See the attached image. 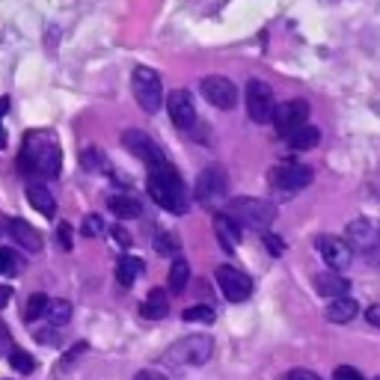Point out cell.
Segmentation results:
<instances>
[{
	"label": "cell",
	"instance_id": "cell-10",
	"mask_svg": "<svg viewBox=\"0 0 380 380\" xmlns=\"http://www.w3.org/2000/svg\"><path fill=\"white\" fill-rule=\"evenodd\" d=\"M200 92H202L205 102H208L211 107H217V110H232V107L238 104V87H235L229 77H220V75L202 77Z\"/></svg>",
	"mask_w": 380,
	"mask_h": 380
},
{
	"label": "cell",
	"instance_id": "cell-6",
	"mask_svg": "<svg viewBox=\"0 0 380 380\" xmlns=\"http://www.w3.org/2000/svg\"><path fill=\"white\" fill-rule=\"evenodd\" d=\"M214 354V339L205 336V333H193V336H185L178 339L167 359L170 362H178V366H202V362H208Z\"/></svg>",
	"mask_w": 380,
	"mask_h": 380
},
{
	"label": "cell",
	"instance_id": "cell-33",
	"mask_svg": "<svg viewBox=\"0 0 380 380\" xmlns=\"http://www.w3.org/2000/svg\"><path fill=\"white\" fill-rule=\"evenodd\" d=\"M15 271H18V256L6 250V246H0V276H12Z\"/></svg>",
	"mask_w": 380,
	"mask_h": 380
},
{
	"label": "cell",
	"instance_id": "cell-28",
	"mask_svg": "<svg viewBox=\"0 0 380 380\" xmlns=\"http://www.w3.org/2000/svg\"><path fill=\"white\" fill-rule=\"evenodd\" d=\"M45 318L51 321V324H65V321L72 318V303L69 300H51V303H48Z\"/></svg>",
	"mask_w": 380,
	"mask_h": 380
},
{
	"label": "cell",
	"instance_id": "cell-14",
	"mask_svg": "<svg viewBox=\"0 0 380 380\" xmlns=\"http://www.w3.org/2000/svg\"><path fill=\"white\" fill-rule=\"evenodd\" d=\"M167 113L175 128H193L196 122V107H193V95L188 89H173L167 95Z\"/></svg>",
	"mask_w": 380,
	"mask_h": 380
},
{
	"label": "cell",
	"instance_id": "cell-7",
	"mask_svg": "<svg viewBox=\"0 0 380 380\" xmlns=\"http://www.w3.org/2000/svg\"><path fill=\"white\" fill-rule=\"evenodd\" d=\"M276 98H273V89L264 84V80H250L246 84V113L250 119L264 125V122H273V113H276Z\"/></svg>",
	"mask_w": 380,
	"mask_h": 380
},
{
	"label": "cell",
	"instance_id": "cell-9",
	"mask_svg": "<svg viewBox=\"0 0 380 380\" xmlns=\"http://www.w3.org/2000/svg\"><path fill=\"white\" fill-rule=\"evenodd\" d=\"M309 185H312V170L303 167V163H283V167L271 170V188L283 196H291Z\"/></svg>",
	"mask_w": 380,
	"mask_h": 380
},
{
	"label": "cell",
	"instance_id": "cell-11",
	"mask_svg": "<svg viewBox=\"0 0 380 380\" xmlns=\"http://www.w3.org/2000/svg\"><path fill=\"white\" fill-rule=\"evenodd\" d=\"M217 286L223 291V297L229 303H244L246 297L253 294V283H250V276H246L244 271L232 268V264H220L217 268Z\"/></svg>",
	"mask_w": 380,
	"mask_h": 380
},
{
	"label": "cell",
	"instance_id": "cell-22",
	"mask_svg": "<svg viewBox=\"0 0 380 380\" xmlns=\"http://www.w3.org/2000/svg\"><path fill=\"white\" fill-rule=\"evenodd\" d=\"M354 318H357V300H354V297H339V300L327 303V321L348 324Z\"/></svg>",
	"mask_w": 380,
	"mask_h": 380
},
{
	"label": "cell",
	"instance_id": "cell-15",
	"mask_svg": "<svg viewBox=\"0 0 380 380\" xmlns=\"http://www.w3.org/2000/svg\"><path fill=\"white\" fill-rule=\"evenodd\" d=\"M6 232L12 235V241L18 244V246H24L27 253H39V250H42V235H39L27 220L9 217V220H6Z\"/></svg>",
	"mask_w": 380,
	"mask_h": 380
},
{
	"label": "cell",
	"instance_id": "cell-27",
	"mask_svg": "<svg viewBox=\"0 0 380 380\" xmlns=\"http://www.w3.org/2000/svg\"><path fill=\"white\" fill-rule=\"evenodd\" d=\"M48 303H51V300H48L45 294H33L30 300H27V306H24V312H21V318H24L27 324L39 321V318L45 315V312H48Z\"/></svg>",
	"mask_w": 380,
	"mask_h": 380
},
{
	"label": "cell",
	"instance_id": "cell-38",
	"mask_svg": "<svg viewBox=\"0 0 380 380\" xmlns=\"http://www.w3.org/2000/svg\"><path fill=\"white\" fill-rule=\"evenodd\" d=\"M9 110V102L6 98H0V148L6 146V131H4V113Z\"/></svg>",
	"mask_w": 380,
	"mask_h": 380
},
{
	"label": "cell",
	"instance_id": "cell-40",
	"mask_svg": "<svg viewBox=\"0 0 380 380\" xmlns=\"http://www.w3.org/2000/svg\"><path fill=\"white\" fill-rule=\"evenodd\" d=\"M366 321H369L371 327H377V330H380V303L369 306V312H366Z\"/></svg>",
	"mask_w": 380,
	"mask_h": 380
},
{
	"label": "cell",
	"instance_id": "cell-39",
	"mask_svg": "<svg viewBox=\"0 0 380 380\" xmlns=\"http://www.w3.org/2000/svg\"><path fill=\"white\" fill-rule=\"evenodd\" d=\"M113 241H116L119 246H125V250H128V246H131V235L125 232L122 226H116V229H113Z\"/></svg>",
	"mask_w": 380,
	"mask_h": 380
},
{
	"label": "cell",
	"instance_id": "cell-30",
	"mask_svg": "<svg viewBox=\"0 0 380 380\" xmlns=\"http://www.w3.org/2000/svg\"><path fill=\"white\" fill-rule=\"evenodd\" d=\"M185 321H196V324H211L214 321V309L211 306H190L185 309V315H181Z\"/></svg>",
	"mask_w": 380,
	"mask_h": 380
},
{
	"label": "cell",
	"instance_id": "cell-4",
	"mask_svg": "<svg viewBox=\"0 0 380 380\" xmlns=\"http://www.w3.org/2000/svg\"><path fill=\"white\" fill-rule=\"evenodd\" d=\"M226 193H229V175L223 167H217V163L205 167L193 185V200L202 208H217L220 202H226Z\"/></svg>",
	"mask_w": 380,
	"mask_h": 380
},
{
	"label": "cell",
	"instance_id": "cell-32",
	"mask_svg": "<svg viewBox=\"0 0 380 380\" xmlns=\"http://www.w3.org/2000/svg\"><path fill=\"white\" fill-rule=\"evenodd\" d=\"M80 232H84L87 238L104 235V220L98 217V214H87V217H84V226H80Z\"/></svg>",
	"mask_w": 380,
	"mask_h": 380
},
{
	"label": "cell",
	"instance_id": "cell-23",
	"mask_svg": "<svg viewBox=\"0 0 380 380\" xmlns=\"http://www.w3.org/2000/svg\"><path fill=\"white\" fill-rule=\"evenodd\" d=\"M286 140H288L291 148H297V152H309V148H315V146L321 143V131H318L315 125L306 122L303 128H297L294 134H288Z\"/></svg>",
	"mask_w": 380,
	"mask_h": 380
},
{
	"label": "cell",
	"instance_id": "cell-12",
	"mask_svg": "<svg viewBox=\"0 0 380 380\" xmlns=\"http://www.w3.org/2000/svg\"><path fill=\"white\" fill-rule=\"evenodd\" d=\"M315 250L321 253V259L333 271H344L354 261V246L344 238H336V235H318L315 238Z\"/></svg>",
	"mask_w": 380,
	"mask_h": 380
},
{
	"label": "cell",
	"instance_id": "cell-31",
	"mask_svg": "<svg viewBox=\"0 0 380 380\" xmlns=\"http://www.w3.org/2000/svg\"><path fill=\"white\" fill-rule=\"evenodd\" d=\"M9 362H12V369L21 371V374H30L33 369H36V359H33L30 354H24V351H12Z\"/></svg>",
	"mask_w": 380,
	"mask_h": 380
},
{
	"label": "cell",
	"instance_id": "cell-1",
	"mask_svg": "<svg viewBox=\"0 0 380 380\" xmlns=\"http://www.w3.org/2000/svg\"><path fill=\"white\" fill-rule=\"evenodd\" d=\"M63 167V155L54 134L48 131H30L24 137L21 155H18V170L24 175H39V178H57Z\"/></svg>",
	"mask_w": 380,
	"mask_h": 380
},
{
	"label": "cell",
	"instance_id": "cell-29",
	"mask_svg": "<svg viewBox=\"0 0 380 380\" xmlns=\"http://www.w3.org/2000/svg\"><path fill=\"white\" fill-rule=\"evenodd\" d=\"M178 238L173 235V232H161L158 238H155V250L161 253V256H178Z\"/></svg>",
	"mask_w": 380,
	"mask_h": 380
},
{
	"label": "cell",
	"instance_id": "cell-19",
	"mask_svg": "<svg viewBox=\"0 0 380 380\" xmlns=\"http://www.w3.org/2000/svg\"><path fill=\"white\" fill-rule=\"evenodd\" d=\"M27 200H30L33 208L42 214V217H54V214H57V200H54V193L48 190L45 185H36V181L27 185Z\"/></svg>",
	"mask_w": 380,
	"mask_h": 380
},
{
	"label": "cell",
	"instance_id": "cell-18",
	"mask_svg": "<svg viewBox=\"0 0 380 380\" xmlns=\"http://www.w3.org/2000/svg\"><path fill=\"white\" fill-rule=\"evenodd\" d=\"M348 288H351V283H348V279H344L342 273H336V271L318 273V276H315V291L324 294V297H330V300L348 297Z\"/></svg>",
	"mask_w": 380,
	"mask_h": 380
},
{
	"label": "cell",
	"instance_id": "cell-24",
	"mask_svg": "<svg viewBox=\"0 0 380 380\" xmlns=\"http://www.w3.org/2000/svg\"><path fill=\"white\" fill-rule=\"evenodd\" d=\"M143 273V261L137 256H122L119 264H116V283L122 288H131L134 286V279Z\"/></svg>",
	"mask_w": 380,
	"mask_h": 380
},
{
	"label": "cell",
	"instance_id": "cell-5",
	"mask_svg": "<svg viewBox=\"0 0 380 380\" xmlns=\"http://www.w3.org/2000/svg\"><path fill=\"white\" fill-rule=\"evenodd\" d=\"M131 87H134V98L137 104L146 113H158L163 104V84H161V75L148 65H137L134 77H131Z\"/></svg>",
	"mask_w": 380,
	"mask_h": 380
},
{
	"label": "cell",
	"instance_id": "cell-2",
	"mask_svg": "<svg viewBox=\"0 0 380 380\" xmlns=\"http://www.w3.org/2000/svg\"><path fill=\"white\" fill-rule=\"evenodd\" d=\"M148 193H152V200L161 208H167L173 214L188 211V188H185V181H181V175L175 173L173 163L148 170Z\"/></svg>",
	"mask_w": 380,
	"mask_h": 380
},
{
	"label": "cell",
	"instance_id": "cell-8",
	"mask_svg": "<svg viewBox=\"0 0 380 380\" xmlns=\"http://www.w3.org/2000/svg\"><path fill=\"white\" fill-rule=\"evenodd\" d=\"M122 146L134 158H140L148 170H158V167H163V163H170L167 155L161 152V146L152 137H148L146 131H125V134H122Z\"/></svg>",
	"mask_w": 380,
	"mask_h": 380
},
{
	"label": "cell",
	"instance_id": "cell-34",
	"mask_svg": "<svg viewBox=\"0 0 380 380\" xmlns=\"http://www.w3.org/2000/svg\"><path fill=\"white\" fill-rule=\"evenodd\" d=\"M333 380H366V377H362L354 366H339V369L333 371Z\"/></svg>",
	"mask_w": 380,
	"mask_h": 380
},
{
	"label": "cell",
	"instance_id": "cell-42",
	"mask_svg": "<svg viewBox=\"0 0 380 380\" xmlns=\"http://www.w3.org/2000/svg\"><path fill=\"white\" fill-rule=\"evenodd\" d=\"M12 300V288L9 286H0V309H6Z\"/></svg>",
	"mask_w": 380,
	"mask_h": 380
},
{
	"label": "cell",
	"instance_id": "cell-25",
	"mask_svg": "<svg viewBox=\"0 0 380 380\" xmlns=\"http://www.w3.org/2000/svg\"><path fill=\"white\" fill-rule=\"evenodd\" d=\"M188 283H190V264L181 259V256H175L173 259V268H170V291L173 294H181L188 288Z\"/></svg>",
	"mask_w": 380,
	"mask_h": 380
},
{
	"label": "cell",
	"instance_id": "cell-37",
	"mask_svg": "<svg viewBox=\"0 0 380 380\" xmlns=\"http://www.w3.org/2000/svg\"><path fill=\"white\" fill-rule=\"evenodd\" d=\"M264 246H268V250H271L273 256H283V250H286V244L279 241L276 235H264Z\"/></svg>",
	"mask_w": 380,
	"mask_h": 380
},
{
	"label": "cell",
	"instance_id": "cell-13",
	"mask_svg": "<svg viewBox=\"0 0 380 380\" xmlns=\"http://www.w3.org/2000/svg\"><path fill=\"white\" fill-rule=\"evenodd\" d=\"M306 122H309V104L303 102V98H294V102L279 104L276 113H273V125H276V131L283 137L294 134V131L303 128Z\"/></svg>",
	"mask_w": 380,
	"mask_h": 380
},
{
	"label": "cell",
	"instance_id": "cell-17",
	"mask_svg": "<svg viewBox=\"0 0 380 380\" xmlns=\"http://www.w3.org/2000/svg\"><path fill=\"white\" fill-rule=\"evenodd\" d=\"M214 232H217V241L226 253H232L235 250V244L241 241V226L229 217V214H214Z\"/></svg>",
	"mask_w": 380,
	"mask_h": 380
},
{
	"label": "cell",
	"instance_id": "cell-35",
	"mask_svg": "<svg viewBox=\"0 0 380 380\" xmlns=\"http://www.w3.org/2000/svg\"><path fill=\"white\" fill-rule=\"evenodd\" d=\"M57 241H60L63 250H72V226L69 223H60L57 226Z\"/></svg>",
	"mask_w": 380,
	"mask_h": 380
},
{
	"label": "cell",
	"instance_id": "cell-43",
	"mask_svg": "<svg viewBox=\"0 0 380 380\" xmlns=\"http://www.w3.org/2000/svg\"><path fill=\"white\" fill-rule=\"evenodd\" d=\"M374 380H380V377H374Z\"/></svg>",
	"mask_w": 380,
	"mask_h": 380
},
{
	"label": "cell",
	"instance_id": "cell-26",
	"mask_svg": "<svg viewBox=\"0 0 380 380\" xmlns=\"http://www.w3.org/2000/svg\"><path fill=\"white\" fill-rule=\"evenodd\" d=\"M80 163H84L87 173H110V161H107V155H104L98 146L84 148V155H80Z\"/></svg>",
	"mask_w": 380,
	"mask_h": 380
},
{
	"label": "cell",
	"instance_id": "cell-3",
	"mask_svg": "<svg viewBox=\"0 0 380 380\" xmlns=\"http://www.w3.org/2000/svg\"><path fill=\"white\" fill-rule=\"evenodd\" d=\"M226 214L244 229H256L264 232L276 220V208L268 200H256V196H238V200L226 202Z\"/></svg>",
	"mask_w": 380,
	"mask_h": 380
},
{
	"label": "cell",
	"instance_id": "cell-16",
	"mask_svg": "<svg viewBox=\"0 0 380 380\" xmlns=\"http://www.w3.org/2000/svg\"><path fill=\"white\" fill-rule=\"evenodd\" d=\"M344 238H348L351 246H357V250H366V253L377 244V232H374V226L366 217L351 220L348 229H344Z\"/></svg>",
	"mask_w": 380,
	"mask_h": 380
},
{
	"label": "cell",
	"instance_id": "cell-21",
	"mask_svg": "<svg viewBox=\"0 0 380 380\" xmlns=\"http://www.w3.org/2000/svg\"><path fill=\"white\" fill-rule=\"evenodd\" d=\"M107 208L116 214L119 220H134L143 214V202L134 200V196H128V193H116V196H110L107 200Z\"/></svg>",
	"mask_w": 380,
	"mask_h": 380
},
{
	"label": "cell",
	"instance_id": "cell-20",
	"mask_svg": "<svg viewBox=\"0 0 380 380\" xmlns=\"http://www.w3.org/2000/svg\"><path fill=\"white\" fill-rule=\"evenodd\" d=\"M167 312H170V303H167V291H163V288H152L146 300L140 303V315L148 318V321L167 318Z\"/></svg>",
	"mask_w": 380,
	"mask_h": 380
},
{
	"label": "cell",
	"instance_id": "cell-36",
	"mask_svg": "<svg viewBox=\"0 0 380 380\" xmlns=\"http://www.w3.org/2000/svg\"><path fill=\"white\" fill-rule=\"evenodd\" d=\"M286 380H321L315 371H309V369H291L286 374Z\"/></svg>",
	"mask_w": 380,
	"mask_h": 380
},
{
	"label": "cell",
	"instance_id": "cell-41",
	"mask_svg": "<svg viewBox=\"0 0 380 380\" xmlns=\"http://www.w3.org/2000/svg\"><path fill=\"white\" fill-rule=\"evenodd\" d=\"M134 380H167L161 371H155V369H143V371H137L134 374Z\"/></svg>",
	"mask_w": 380,
	"mask_h": 380
}]
</instances>
